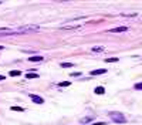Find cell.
Segmentation results:
<instances>
[{
    "mask_svg": "<svg viewBox=\"0 0 142 125\" xmlns=\"http://www.w3.org/2000/svg\"><path fill=\"white\" fill-rule=\"evenodd\" d=\"M108 115H110L111 119H112L114 122H117V124H125L126 122V118H125V115H124L122 112H117V111H114V112H110Z\"/></svg>",
    "mask_w": 142,
    "mask_h": 125,
    "instance_id": "6da1fadb",
    "label": "cell"
},
{
    "mask_svg": "<svg viewBox=\"0 0 142 125\" xmlns=\"http://www.w3.org/2000/svg\"><path fill=\"white\" fill-rule=\"evenodd\" d=\"M38 30V26H33V24H30V26H23V27H19L17 29V33L16 34H21V33H27V31H36Z\"/></svg>",
    "mask_w": 142,
    "mask_h": 125,
    "instance_id": "7a4b0ae2",
    "label": "cell"
},
{
    "mask_svg": "<svg viewBox=\"0 0 142 125\" xmlns=\"http://www.w3.org/2000/svg\"><path fill=\"white\" fill-rule=\"evenodd\" d=\"M125 31H128V27H126V26H119V27L111 29L108 33H125Z\"/></svg>",
    "mask_w": 142,
    "mask_h": 125,
    "instance_id": "3957f363",
    "label": "cell"
},
{
    "mask_svg": "<svg viewBox=\"0 0 142 125\" xmlns=\"http://www.w3.org/2000/svg\"><path fill=\"white\" fill-rule=\"evenodd\" d=\"M81 26L80 24H63L60 29H63V30H75V29H80Z\"/></svg>",
    "mask_w": 142,
    "mask_h": 125,
    "instance_id": "277c9868",
    "label": "cell"
},
{
    "mask_svg": "<svg viewBox=\"0 0 142 125\" xmlns=\"http://www.w3.org/2000/svg\"><path fill=\"white\" fill-rule=\"evenodd\" d=\"M30 98L33 100V102H36V104H43L44 102V100L40 95H36V94H30Z\"/></svg>",
    "mask_w": 142,
    "mask_h": 125,
    "instance_id": "5b68a950",
    "label": "cell"
},
{
    "mask_svg": "<svg viewBox=\"0 0 142 125\" xmlns=\"http://www.w3.org/2000/svg\"><path fill=\"white\" fill-rule=\"evenodd\" d=\"M43 60H44V57H43V56H31V57H29V61H33V62L43 61Z\"/></svg>",
    "mask_w": 142,
    "mask_h": 125,
    "instance_id": "8992f818",
    "label": "cell"
},
{
    "mask_svg": "<svg viewBox=\"0 0 142 125\" xmlns=\"http://www.w3.org/2000/svg\"><path fill=\"white\" fill-rule=\"evenodd\" d=\"M107 73V70L105 68H99V70H94V71H91V75H101V74H105Z\"/></svg>",
    "mask_w": 142,
    "mask_h": 125,
    "instance_id": "52a82bcc",
    "label": "cell"
},
{
    "mask_svg": "<svg viewBox=\"0 0 142 125\" xmlns=\"http://www.w3.org/2000/svg\"><path fill=\"white\" fill-rule=\"evenodd\" d=\"M97 95H101V94H105V88L104 87H97L95 88V91H94Z\"/></svg>",
    "mask_w": 142,
    "mask_h": 125,
    "instance_id": "ba28073f",
    "label": "cell"
},
{
    "mask_svg": "<svg viewBox=\"0 0 142 125\" xmlns=\"http://www.w3.org/2000/svg\"><path fill=\"white\" fill-rule=\"evenodd\" d=\"M21 74V71H19V70H13V71H10V77H19Z\"/></svg>",
    "mask_w": 142,
    "mask_h": 125,
    "instance_id": "9c48e42d",
    "label": "cell"
},
{
    "mask_svg": "<svg viewBox=\"0 0 142 125\" xmlns=\"http://www.w3.org/2000/svg\"><path fill=\"white\" fill-rule=\"evenodd\" d=\"M26 78H30V80H33V78H38V74H33V73H27L26 74Z\"/></svg>",
    "mask_w": 142,
    "mask_h": 125,
    "instance_id": "30bf717a",
    "label": "cell"
},
{
    "mask_svg": "<svg viewBox=\"0 0 142 125\" xmlns=\"http://www.w3.org/2000/svg\"><path fill=\"white\" fill-rule=\"evenodd\" d=\"M70 85H71L70 81H61V82H58V87H70Z\"/></svg>",
    "mask_w": 142,
    "mask_h": 125,
    "instance_id": "8fae6325",
    "label": "cell"
},
{
    "mask_svg": "<svg viewBox=\"0 0 142 125\" xmlns=\"http://www.w3.org/2000/svg\"><path fill=\"white\" fill-rule=\"evenodd\" d=\"M63 68H70V67H74V64H71V62H61L60 64Z\"/></svg>",
    "mask_w": 142,
    "mask_h": 125,
    "instance_id": "7c38bea8",
    "label": "cell"
},
{
    "mask_svg": "<svg viewBox=\"0 0 142 125\" xmlns=\"http://www.w3.org/2000/svg\"><path fill=\"white\" fill-rule=\"evenodd\" d=\"M118 61V57H110V58H105V62H117Z\"/></svg>",
    "mask_w": 142,
    "mask_h": 125,
    "instance_id": "4fadbf2b",
    "label": "cell"
},
{
    "mask_svg": "<svg viewBox=\"0 0 142 125\" xmlns=\"http://www.w3.org/2000/svg\"><path fill=\"white\" fill-rule=\"evenodd\" d=\"M91 119H94V115H91V117H87V118L81 119V124H85V122H88V121H91Z\"/></svg>",
    "mask_w": 142,
    "mask_h": 125,
    "instance_id": "5bb4252c",
    "label": "cell"
},
{
    "mask_svg": "<svg viewBox=\"0 0 142 125\" xmlns=\"http://www.w3.org/2000/svg\"><path fill=\"white\" fill-rule=\"evenodd\" d=\"M12 111H19V112H23L24 108H21V107H12Z\"/></svg>",
    "mask_w": 142,
    "mask_h": 125,
    "instance_id": "9a60e30c",
    "label": "cell"
},
{
    "mask_svg": "<svg viewBox=\"0 0 142 125\" xmlns=\"http://www.w3.org/2000/svg\"><path fill=\"white\" fill-rule=\"evenodd\" d=\"M134 88H135V90H141L142 91V82H136V84L134 85Z\"/></svg>",
    "mask_w": 142,
    "mask_h": 125,
    "instance_id": "2e32d148",
    "label": "cell"
},
{
    "mask_svg": "<svg viewBox=\"0 0 142 125\" xmlns=\"http://www.w3.org/2000/svg\"><path fill=\"white\" fill-rule=\"evenodd\" d=\"M93 51H104V47H93Z\"/></svg>",
    "mask_w": 142,
    "mask_h": 125,
    "instance_id": "e0dca14e",
    "label": "cell"
},
{
    "mask_svg": "<svg viewBox=\"0 0 142 125\" xmlns=\"http://www.w3.org/2000/svg\"><path fill=\"white\" fill-rule=\"evenodd\" d=\"M71 75H73V77H80V75H81V73H73Z\"/></svg>",
    "mask_w": 142,
    "mask_h": 125,
    "instance_id": "ac0fdd59",
    "label": "cell"
},
{
    "mask_svg": "<svg viewBox=\"0 0 142 125\" xmlns=\"http://www.w3.org/2000/svg\"><path fill=\"white\" fill-rule=\"evenodd\" d=\"M93 125H107V124H105L104 121H102V122H95V124H93Z\"/></svg>",
    "mask_w": 142,
    "mask_h": 125,
    "instance_id": "d6986e66",
    "label": "cell"
},
{
    "mask_svg": "<svg viewBox=\"0 0 142 125\" xmlns=\"http://www.w3.org/2000/svg\"><path fill=\"white\" fill-rule=\"evenodd\" d=\"M4 80V75H0V81H3Z\"/></svg>",
    "mask_w": 142,
    "mask_h": 125,
    "instance_id": "ffe728a7",
    "label": "cell"
},
{
    "mask_svg": "<svg viewBox=\"0 0 142 125\" xmlns=\"http://www.w3.org/2000/svg\"><path fill=\"white\" fill-rule=\"evenodd\" d=\"M0 50H3V46H0Z\"/></svg>",
    "mask_w": 142,
    "mask_h": 125,
    "instance_id": "44dd1931",
    "label": "cell"
}]
</instances>
